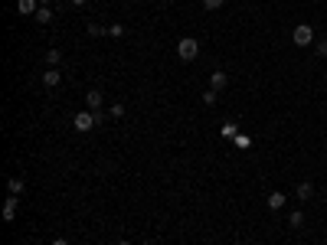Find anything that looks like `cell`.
Here are the masks:
<instances>
[{
    "label": "cell",
    "instance_id": "1",
    "mask_svg": "<svg viewBox=\"0 0 327 245\" xmlns=\"http://www.w3.org/2000/svg\"><path fill=\"white\" fill-rule=\"evenodd\" d=\"M200 56V43L193 36H183L180 43H177V59H183V63H193V59Z\"/></svg>",
    "mask_w": 327,
    "mask_h": 245
},
{
    "label": "cell",
    "instance_id": "2",
    "mask_svg": "<svg viewBox=\"0 0 327 245\" xmlns=\"http://www.w3.org/2000/svg\"><path fill=\"white\" fill-rule=\"evenodd\" d=\"M291 43H295V46H314V26L311 23H298L295 26V33H291Z\"/></svg>",
    "mask_w": 327,
    "mask_h": 245
},
{
    "label": "cell",
    "instance_id": "3",
    "mask_svg": "<svg viewBox=\"0 0 327 245\" xmlns=\"http://www.w3.org/2000/svg\"><path fill=\"white\" fill-rule=\"evenodd\" d=\"M95 125H102V115H95V111H88V108H85V111H79V115L72 118V128H75V131H82V134H85V131H92Z\"/></svg>",
    "mask_w": 327,
    "mask_h": 245
},
{
    "label": "cell",
    "instance_id": "4",
    "mask_svg": "<svg viewBox=\"0 0 327 245\" xmlns=\"http://www.w3.org/2000/svg\"><path fill=\"white\" fill-rule=\"evenodd\" d=\"M0 213H4V222H13V219H16V213H20V196H7Z\"/></svg>",
    "mask_w": 327,
    "mask_h": 245
},
{
    "label": "cell",
    "instance_id": "5",
    "mask_svg": "<svg viewBox=\"0 0 327 245\" xmlns=\"http://www.w3.org/2000/svg\"><path fill=\"white\" fill-rule=\"evenodd\" d=\"M102 105H105V95H102L99 89H92V92L85 95V108H88V111H95V115H102Z\"/></svg>",
    "mask_w": 327,
    "mask_h": 245
},
{
    "label": "cell",
    "instance_id": "6",
    "mask_svg": "<svg viewBox=\"0 0 327 245\" xmlns=\"http://www.w3.org/2000/svg\"><path fill=\"white\" fill-rule=\"evenodd\" d=\"M209 89H216V92H223V89H229V72H209Z\"/></svg>",
    "mask_w": 327,
    "mask_h": 245
},
{
    "label": "cell",
    "instance_id": "7",
    "mask_svg": "<svg viewBox=\"0 0 327 245\" xmlns=\"http://www.w3.org/2000/svg\"><path fill=\"white\" fill-rule=\"evenodd\" d=\"M16 10H20V16H36L40 0H16Z\"/></svg>",
    "mask_w": 327,
    "mask_h": 245
},
{
    "label": "cell",
    "instance_id": "8",
    "mask_svg": "<svg viewBox=\"0 0 327 245\" xmlns=\"http://www.w3.org/2000/svg\"><path fill=\"white\" fill-rule=\"evenodd\" d=\"M295 196L301 199V203H307V199L314 196V183L311 180H301V183H298V190H295Z\"/></svg>",
    "mask_w": 327,
    "mask_h": 245
},
{
    "label": "cell",
    "instance_id": "9",
    "mask_svg": "<svg viewBox=\"0 0 327 245\" xmlns=\"http://www.w3.org/2000/svg\"><path fill=\"white\" fill-rule=\"evenodd\" d=\"M285 203H288V196H285V193H278V190H275V193H268V199H265V206H268L272 213H278V209L285 206Z\"/></svg>",
    "mask_w": 327,
    "mask_h": 245
},
{
    "label": "cell",
    "instance_id": "10",
    "mask_svg": "<svg viewBox=\"0 0 327 245\" xmlns=\"http://www.w3.org/2000/svg\"><path fill=\"white\" fill-rule=\"evenodd\" d=\"M304 222H307L304 209H291V213H288V226H291V229H304Z\"/></svg>",
    "mask_w": 327,
    "mask_h": 245
},
{
    "label": "cell",
    "instance_id": "11",
    "mask_svg": "<svg viewBox=\"0 0 327 245\" xmlns=\"http://www.w3.org/2000/svg\"><path fill=\"white\" fill-rule=\"evenodd\" d=\"M59 82H63V72H59V69H46V72H43V85H46V89H56Z\"/></svg>",
    "mask_w": 327,
    "mask_h": 245
},
{
    "label": "cell",
    "instance_id": "12",
    "mask_svg": "<svg viewBox=\"0 0 327 245\" xmlns=\"http://www.w3.org/2000/svg\"><path fill=\"white\" fill-rule=\"evenodd\" d=\"M59 63H63V52H59V49H46V66L59 69Z\"/></svg>",
    "mask_w": 327,
    "mask_h": 245
},
{
    "label": "cell",
    "instance_id": "13",
    "mask_svg": "<svg viewBox=\"0 0 327 245\" xmlns=\"http://www.w3.org/2000/svg\"><path fill=\"white\" fill-rule=\"evenodd\" d=\"M7 190H10V196H20L23 193V177H10L7 180Z\"/></svg>",
    "mask_w": 327,
    "mask_h": 245
},
{
    "label": "cell",
    "instance_id": "14",
    "mask_svg": "<svg viewBox=\"0 0 327 245\" xmlns=\"http://www.w3.org/2000/svg\"><path fill=\"white\" fill-rule=\"evenodd\" d=\"M33 20H36V23H52V10H49V7H40Z\"/></svg>",
    "mask_w": 327,
    "mask_h": 245
},
{
    "label": "cell",
    "instance_id": "15",
    "mask_svg": "<svg viewBox=\"0 0 327 245\" xmlns=\"http://www.w3.org/2000/svg\"><path fill=\"white\" fill-rule=\"evenodd\" d=\"M236 134H239V128H236L233 121H226V125H223V137H226V141H236Z\"/></svg>",
    "mask_w": 327,
    "mask_h": 245
},
{
    "label": "cell",
    "instance_id": "16",
    "mask_svg": "<svg viewBox=\"0 0 327 245\" xmlns=\"http://www.w3.org/2000/svg\"><path fill=\"white\" fill-rule=\"evenodd\" d=\"M216 101H219V92H216V89H206V92H203V105H209V108H213Z\"/></svg>",
    "mask_w": 327,
    "mask_h": 245
},
{
    "label": "cell",
    "instance_id": "17",
    "mask_svg": "<svg viewBox=\"0 0 327 245\" xmlns=\"http://www.w3.org/2000/svg\"><path fill=\"white\" fill-rule=\"evenodd\" d=\"M125 33H128V30H125V23H111V26H108V36H114V39H121Z\"/></svg>",
    "mask_w": 327,
    "mask_h": 245
},
{
    "label": "cell",
    "instance_id": "18",
    "mask_svg": "<svg viewBox=\"0 0 327 245\" xmlns=\"http://www.w3.org/2000/svg\"><path fill=\"white\" fill-rule=\"evenodd\" d=\"M85 30H88V36H105V33H108V30H105L102 23H88Z\"/></svg>",
    "mask_w": 327,
    "mask_h": 245
},
{
    "label": "cell",
    "instance_id": "19",
    "mask_svg": "<svg viewBox=\"0 0 327 245\" xmlns=\"http://www.w3.org/2000/svg\"><path fill=\"white\" fill-rule=\"evenodd\" d=\"M314 52H317V56H321V59H327V36L314 43Z\"/></svg>",
    "mask_w": 327,
    "mask_h": 245
},
{
    "label": "cell",
    "instance_id": "20",
    "mask_svg": "<svg viewBox=\"0 0 327 245\" xmlns=\"http://www.w3.org/2000/svg\"><path fill=\"white\" fill-rule=\"evenodd\" d=\"M226 0H203V10H219Z\"/></svg>",
    "mask_w": 327,
    "mask_h": 245
},
{
    "label": "cell",
    "instance_id": "21",
    "mask_svg": "<svg viewBox=\"0 0 327 245\" xmlns=\"http://www.w3.org/2000/svg\"><path fill=\"white\" fill-rule=\"evenodd\" d=\"M249 144H252L249 134H236V147H249Z\"/></svg>",
    "mask_w": 327,
    "mask_h": 245
},
{
    "label": "cell",
    "instance_id": "22",
    "mask_svg": "<svg viewBox=\"0 0 327 245\" xmlns=\"http://www.w3.org/2000/svg\"><path fill=\"white\" fill-rule=\"evenodd\" d=\"M111 118H125V105H121V101L111 105Z\"/></svg>",
    "mask_w": 327,
    "mask_h": 245
},
{
    "label": "cell",
    "instance_id": "23",
    "mask_svg": "<svg viewBox=\"0 0 327 245\" xmlns=\"http://www.w3.org/2000/svg\"><path fill=\"white\" fill-rule=\"evenodd\" d=\"M69 4H72V7H85L88 0H69Z\"/></svg>",
    "mask_w": 327,
    "mask_h": 245
},
{
    "label": "cell",
    "instance_id": "24",
    "mask_svg": "<svg viewBox=\"0 0 327 245\" xmlns=\"http://www.w3.org/2000/svg\"><path fill=\"white\" fill-rule=\"evenodd\" d=\"M52 245H69V242L66 239H52Z\"/></svg>",
    "mask_w": 327,
    "mask_h": 245
},
{
    "label": "cell",
    "instance_id": "25",
    "mask_svg": "<svg viewBox=\"0 0 327 245\" xmlns=\"http://www.w3.org/2000/svg\"><path fill=\"white\" fill-rule=\"evenodd\" d=\"M52 4V0H40V7H49Z\"/></svg>",
    "mask_w": 327,
    "mask_h": 245
},
{
    "label": "cell",
    "instance_id": "26",
    "mask_svg": "<svg viewBox=\"0 0 327 245\" xmlns=\"http://www.w3.org/2000/svg\"><path fill=\"white\" fill-rule=\"evenodd\" d=\"M118 245H131V242H128V239H121V242H118Z\"/></svg>",
    "mask_w": 327,
    "mask_h": 245
},
{
    "label": "cell",
    "instance_id": "27",
    "mask_svg": "<svg viewBox=\"0 0 327 245\" xmlns=\"http://www.w3.org/2000/svg\"><path fill=\"white\" fill-rule=\"evenodd\" d=\"M144 245H154V242H144Z\"/></svg>",
    "mask_w": 327,
    "mask_h": 245
}]
</instances>
